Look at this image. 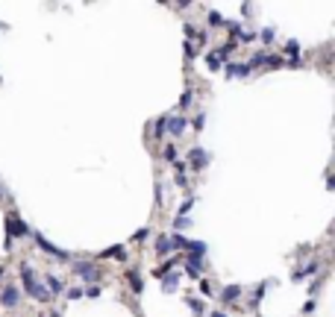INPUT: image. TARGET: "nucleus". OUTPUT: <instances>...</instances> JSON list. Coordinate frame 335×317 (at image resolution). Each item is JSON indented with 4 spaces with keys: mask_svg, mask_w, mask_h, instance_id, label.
Masks as SVG:
<instances>
[{
    "mask_svg": "<svg viewBox=\"0 0 335 317\" xmlns=\"http://www.w3.org/2000/svg\"><path fill=\"white\" fill-rule=\"evenodd\" d=\"M100 258H115V261H124V258H127V250H124V244H115V247L103 250Z\"/></svg>",
    "mask_w": 335,
    "mask_h": 317,
    "instance_id": "nucleus-12",
    "label": "nucleus"
},
{
    "mask_svg": "<svg viewBox=\"0 0 335 317\" xmlns=\"http://www.w3.org/2000/svg\"><path fill=\"white\" fill-rule=\"evenodd\" d=\"M80 297H83L80 288H68V300H80Z\"/></svg>",
    "mask_w": 335,
    "mask_h": 317,
    "instance_id": "nucleus-30",
    "label": "nucleus"
},
{
    "mask_svg": "<svg viewBox=\"0 0 335 317\" xmlns=\"http://www.w3.org/2000/svg\"><path fill=\"white\" fill-rule=\"evenodd\" d=\"M285 53L297 56V53H300V44H297V41H288V44H285Z\"/></svg>",
    "mask_w": 335,
    "mask_h": 317,
    "instance_id": "nucleus-26",
    "label": "nucleus"
},
{
    "mask_svg": "<svg viewBox=\"0 0 335 317\" xmlns=\"http://www.w3.org/2000/svg\"><path fill=\"white\" fill-rule=\"evenodd\" d=\"M170 250V244H168V235H159L156 238V253H168Z\"/></svg>",
    "mask_w": 335,
    "mask_h": 317,
    "instance_id": "nucleus-24",
    "label": "nucleus"
},
{
    "mask_svg": "<svg viewBox=\"0 0 335 317\" xmlns=\"http://www.w3.org/2000/svg\"><path fill=\"white\" fill-rule=\"evenodd\" d=\"M238 297H241V285H227L221 291V300H224V303H235Z\"/></svg>",
    "mask_w": 335,
    "mask_h": 317,
    "instance_id": "nucleus-13",
    "label": "nucleus"
},
{
    "mask_svg": "<svg viewBox=\"0 0 335 317\" xmlns=\"http://www.w3.org/2000/svg\"><path fill=\"white\" fill-rule=\"evenodd\" d=\"M200 288H203V294H212V291H215V288H212V282H206V279L200 282Z\"/></svg>",
    "mask_w": 335,
    "mask_h": 317,
    "instance_id": "nucleus-33",
    "label": "nucleus"
},
{
    "mask_svg": "<svg viewBox=\"0 0 335 317\" xmlns=\"http://www.w3.org/2000/svg\"><path fill=\"white\" fill-rule=\"evenodd\" d=\"M162 288L165 291H176L179 288V273H165L162 276Z\"/></svg>",
    "mask_w": 335,
    "mask_h": 317,
    "instance_id": "nucleus-16",
    "label": "nucleus"
},
{
    "mask_svg": "<svg viewBox=\"0 0 335 317\" xmlns=\"http://www.w3.org/2000/svg\"><path fill=\"white\" fill-rule=\"evenodd\" d=\"M209 317H230V315H227V312H218V309H215V312H212Z\"/></svg>",
    "mask_w": 335,
    "mask_h": 317,
    "instance_id": "nucleus-36",
    "label": "nucleus"
},
{
    "mask_svg": "<svg viewBox=\"0 0 335 317\" xmlns=\"http://www.w3.org/2000/svg\"><path fill=\"white\" fill-rule=\"evenodd\" d=\"M262 65H268V68H282L285 62H282L279 56H270V53H262V50H259V53H253V59L247 62V68L253 71V68H262Z\"/></svg>",
    "mask_w": 335,
    "mask_h": 317,
    "instance_id": "nucleus-3",
    "label": "nucleus"
},
{
    "mask_svg": "<svg viewBox=\"0 0 335 317\" xmlns=\"http://www.w3.org/2000/svg\"><path fill=\"white\" fill-rule=\"evenodd\" d=\"M185 250L194 255V258H203V253H206V244H203V241H188V247H185Z\"/></svg>",
    "mask_w": 335,
    "mask_h": 317,
    "instance_id": "nucleus-17",
    "label": "nucleus"
},
{
    "mask_svg": "<svg viewBox=\"0 0 335 317\" xmlns=\"http://www.w3.org/2000/svg\"><path fill=\"white\" fill-rule=\"evenodd\" d=\"M200 270H203V261L194 258V255H188V258H185V276H188V279H197Z\"/></svg>",
    "mask_w": 335,
    "mask_h": 317,
    "instance_id": "nucleus-9",
    "label": "nucleus"
},
{
    "mask_svg": "<svg viewBox=\"0 0 335 317\" xmlns=\"http://www.w3.org/2000/svg\"><path fill=\"white\" fill-rule=\"evenodd\" d=\"M227 24V18L224 15H218V12H209V27H224Z\"/></svg>",
    "mask_w": 335,
    "mask_h": 317,
    "instance_id": "nucleus-23",
    "label": "nucleus"
},
{
    "mask_svg": "<svg viewBox=\"0 0 335 317\" xmlns=\"http://www.w3.org/2000/svg\"><path fill=\"white\" fill-rule=\"evenodd\" d=\"M191 209H194V200H185V203H182V209H179V218H185Z\"/></svg>",
    "mask_w": 335,
    "mask_h": 317,
    "instance_id": "nucleus-27",
    "label": "nucleus"
},
{
    "mask_svg": "<svg viewBox=\"0 0 335 317\" xmlns=\"http://www.w3.org/2000/svg\"><path fill=\"white\" fill-rule=\"evenodd\" d=\"M33 238H35V244H38V247H41L44 253H50V255H53V258H59V261H65V258H68V253H65V250H59V247H53V244H50V241H47V238H44L41 232H33Z\"/></svg>",
    "mask_w": 335,
    "mask_h": 317,
    "instance_id": "nucleus-5",
    "label": "nucleus"
},
{
    "mask_svg": "<svg viewBox=\"0 0 335 317\" xmlns=\"http://www.w3.org/2000/svg\"><path fill=\"white\" fill-rule=\"evenodd\" d=\"M150 232H153L150 226H144V229H138V232H135V241H147V238H150Z\"/></svg>",
    "mask_w": 335,
    "mask_h": 317,
    "instance_id": "nucleus-25",
    "label": "nucleus"
},
{
    "mask_svg": "<svg viewBox=\"0 0 335 317\" xmlns=\"http://www.w3.org/2000/svg\"><path fill=\"white\" fill-rule=\"evenodd\" d=\"M206 127V115H197V118H194V129H203Z\"/></svg>",
    "mask_w": 335,
    "mask_h": 317,
    "instance_id": "nucleus-31",
    "label": "nucleus"
},
{
    "mask_svg": "<svg viewBox=\"0 0 335 317\" xmlns=\"http://www.w3.org/2000/svg\"><path fill=\"white\" fill-rule=\"evenodd\" d=\"M318 267H321V264H318V261H309V264H306V267H300V270H297V273H294V282H303V279H306V276H312V273H318Z\"/></svg>",
    "mask_w": 335,
    "mask_h": 317,
    "instance_id": "nucleus-14",
    "label": "nucleus"
},
{
    "mask_svg": "<svg viewBox=\"0 0 335 317\" xmlns=\"http://www.w3.org/2000/svg\"><path fill=\"white\" fill-rule=\"evenodd\" d=\"M185 127H188V121H185L182 115H170V118H165V132H170L173 138H176V135H182Z\"/></svg>",
    "mask_w": 335,
    "mask_h": 317,
    "instance_id": "nucleus-7",
    "label": "nucleus"
},
{
    "mask_svg": "<svg viewBox=\"0 0 335 317\" xmlns=\"http://www.w3.org/2000/svg\"><path fill=\"white\" fill-rule=\"evenodd\" d=\"M185 53H188V56H194V53H197V47H194L191 41H185Z\"/></svg>",
    "mask_w": 335,
    "mask_h": 317,
    "instance_id": "nucleus-34",
    "label": "nucleus"
},
{
    "mask_svg": "<svg viewBox=\"0 0 335 317\" xmlns=\"http://www.w3.org/2000/svg\"><path fill=\"white\" fill-rule=\"evenodd\" d=\"M127 279H130V291H133V294H141V291H144V282H141V273H138V270H130Z\"/></svg>",
    "mask_w": 335,
    "mask_h": 317,
    "instance_id": "nucleus-15",
    "label": "nucleus"
},
{
    "mask_svg": "<svg viewBox=\"0 0 335 317\" xmlns=\"http://www.w3.org/2000/svg\"><path fill=\"white\" fill-rule=\"evenodd\" d=\"M44 291L47 294H62L65 291V282L59 276H44Z\"/></svg>",
    "mask_w": 335,
    "mask_h": 317,
    "instance_id": "nucleus-10",
    "label": "nucleus"
},
{
    "mask_svg": "<svg viewBox=\"0 0 335 317\" xmlns=\"http://www.w3.org/2000/svg\"><path fill=\"white\" fill-rule=\"evenodd\" d=\"M168 244L176 247V250H185V247H188V241H185L182 235H168Z\"/></svg>",
    "mask_w": 335,
    "mask_h": 317,
    "instance_id": "nucleus-19",
    "label": "nucleus"
},
{
    "mask_svg": "<svg viewBox=\"0 0 335 317\" xmlns=\"http://www.w3.org/2000/svg\"><path fill=\"white\" fill-rule=\"evenodd\" d=\"M85 294H88V297H100V285H91Z\"/></svg>",
    "mask_w": 335,
    "mask_h": 317,
    "instance_id": "nucleus-32",
    "label": "nucleus"
},
{
    "mask_svg": "<svg viewBox=\"0 0 335 317\" xmlns=\"http://www.w3.org/2000/svg\"><path fill=\"white\" fill-rule=\"evenodd\" d=\"M41 317H59V315H41Z\"/></svg>",
    "mask_w": 335,
    "mask_h": 317,
    "instance_id": "nucleus-38",
    "label": "nucleus"
},
{
    "mask_svg": "<svg viewBox=\"0 0 335 317\" xmlns=\"http://www.w3.org/2000/svg\"><path fill=\"white\" fill-rule=\"evenodd\" d=\"M206 164H209V153H206L203 147H194V150L188 153V167H191V170H203Z\"/></svg>",
    "mask_w": 335,
    "mask_h": 317,
    "instance_id": "nucleus-8",
    "label": "nucleus"
},
{
    "mask_svg": "<svg viewBox=\"0 0 335 317\" xmlns=\"http://www.w3.org/2000/svg\"><path fill=\"white\" fill-rule=\"evenodd\" d=\"M0 282H3V267H0Z\"/></svg>",
    "mask_w": 335,
    "mask_h": 317,
    "instance_id": "nucleus-37",
    "label": "nucleus"
},
{
    "mask_svg": "<svg viewBox=\"0 0 335 317\" xmlns=\"http://www.w3.org/2000/svg\"><path fill=\"white\" fill-rule=\"evenodd\" d=\"M185 303H188V309H191L194 315H203V312H206V309H203V300H197V297H188Z\"/></svg>",
    "mask_w": 335,
    "mask_h": 317,
    "instance_id": "nucleus-21",
    "label": "nucleus"
},
{
    "mask_svg": "<svg viewBox=\"0 0 335 317\" xmlns=\"http://www.w3.org/2000/svg\"><path fill=\"white\" fill-rule=\"evenodd\" d=\"M162 158H165L168 164H173V161H176V147H173V144H168L165 150H162Z\"/></svg>",
    "mask_w": 335,
    "mask_h": 317,
    "instance_id": "nucleus-22",
    "label": "nucleus"
},
{
    "mask_svg": "<svg viewBox=\"0 0 335 317\" xmlns=\"http://www.w3.org/2000/svg\"><path fill=\"white\" fill-rule=\"evenodd\" d=\"M273 38V30H262V41H270Z\"/></svg>",
    "mask_w": 335,
    "mask_h": 317,
    "instance_id": "nucleus-35",
    "label": "nucleus"
},
{
    "mask_svg": "<svg viewBox=\"0 0 335 317\" xmlns=\"http://www.w3.org/2000/svg\"><path fill=\"white\" fill-rule=\"evenodd\" d=\"M74 273L83 276V279H88V282H97V279H100V270H97V264H91V261H77V264H74Z\"/></svg>",
    "mask_w": 335,
    "mask_h": 317,
    "instance_id": "nucleus-4",
    "label": "nucleus"
},
{
    "mask_svg": "<svg viewBox=\"0 0 335 317\" xmlns=\"http://www.w3.org/2000/svg\"><path fill=\"white\" fill-rule=\"evenodd\" d=\"M156 138H165V118L156 121Z\"/></svg>",
    "mask_w": 335,
    "mask_h": 317,
    "instance_id": "nucleus-29",
    "label": "nucleus"
},
{
    "mask_svg": "<svg viewBox=\"0 0 335 317\" xmlns=\"http://www.w3.org/2000/svg\"><path fill=\"white\" fill-rule=\"evenodd\" d=\"M179 106H182V109H188V106H191V91H182V97H179Z\"/></svg>",
    "mask_w": 335,
    "mask_h": 317,
    "instance_id": "nucleus-28",
    "label": "nucleus"
},
{
    "mask_svg": "<svg viewBox=\"0 0 335 317\" xmlns=\"http://www.w3.org/2000/svg\"><path fill=\"white\" fill-rule=\"evenodd\" d=\"M21 303V291L15 285H6L3 291H0V306H6V309H15Z\"/></svg>",
    "mask_w": 335,
    "mask_h": 317,
    "instance_id": "nucleus-6",
    "label": "nucleus"
},
{
    "mask_svg": "<svg viewBox=\"0 0 335 317\" xmlns=\"http://www.w3.org/2000/svg\"><path fill=\"white\" fill-rule=\"evenodd\" d=\"M6 232H9V238H27V235H33V232H30V226L21 221L15 212L6 218Z\"/></svg>",
    "mask_w": 335,
    "mask_h": 317,
    "instance_id": "nucleus-2",
    "label": "nucleus"
},
{
    "mask_svg": "<svg viewBox=\"0 0 335 317\" xmlns=\"http://www.w3.org/2000/svg\"><path fill=\"white\" fill-rule=\"evenodd\" d=\"M235 47H238V41H233V38H230V41H227V44H221V50H215V53L224 59V56H230V53H233Z\"/></svg>",
    "mask_w": 335,
    "mask_h": 317,
    "instance_id": "nucleus-20",
    "label": "nucleus"
},
{
    "mask_svg": "<svg viewBox=\"0 0 335 317\" xmlns=\"http://www.w3.org/2000/svg\"><path fill=\"white\" fill-rule=\"evenodd\" d=\"M21 282H24V291H27L30 297H35L38 303H47V300H50V294H47L44 285L35 279V270L30 264H21Z\"/></svg>",
    "mask_w": 335,
    "mask_h": 317,
    "instance_id": "nucleus-1",
    "label": "nucleus"
},
{
    "mask_svg": "<svg viewBox=\"0 0 335 317\" xmlns=\"http://www.w3.org/2000/svg\"><path fill=\"white\" fill-rule=\"evenodd\" d=\"M206 65H209V71H221V68H224V59H221V56L212 50V53L206 56Z\"/></svg>",
    "mask_w": 335,
    "mask_h": 317,
    "instance_id": "nucleus-18",
    "label": "nucleus"
},
{
    "mask_svg": "<svg viewBox=\"0 0 335 317\" xmlns=\"http://www.w3.org/2000/svg\"><path fill=\"white\" fill-rule=\"evenodd\" d=\"M247 74H250L247 62H233V65H227V77H233V79H238V77H247Z\"/></svg>",
    "mask_w": 335,
    "mask_h": 317,
    "instance_id": "nucleus-11",
    "label": "nucleus"
}]
</instances>
